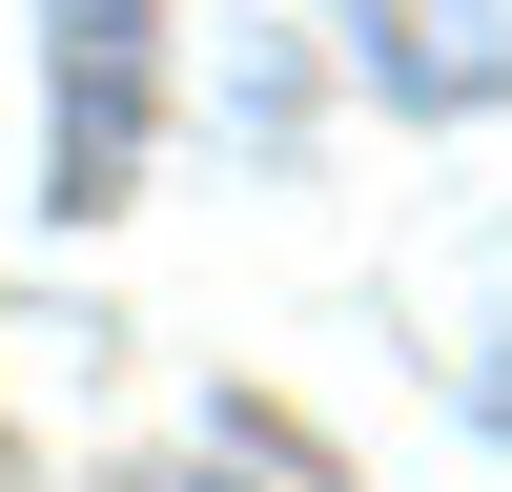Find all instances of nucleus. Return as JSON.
Here are the masks:
<instances>
[{
  "mask_svg": "<svg viewBox=\"0 0 512 492\" xmlns=\"http://www.w3.org/2000/svg\"><path fill=\"white\" fill-rule=\"evenodd\" d=\"M144 0H62V205H123V164H144Z\"/></svg>",
  "mask_w": 512,
  "mask_h": 492,
  "instance_id": "obj_1",
  "label": "nucleus"
},
{
  "mask_svg": "<svg viewBox=\"0 0 512 492\" xmlns=\"http://www.w3.org/2000/svg\"><path fill=\"white\" fill-rule=\"evenodd\" d=\"M123 492H328V472L267 451V431H205V451H164V472H123Z\"/></svg>",
  "mask_w": 512,
  "mask_h": 492,
  "instance_id": "obj_2",
  "label": "nucleus"
},
{
  "mask_svg": "<svg viewBox=\"0 0 512 492\" xmlns=\"http://www.w3.org/2000/svg\"><path fill=\"white\" fill-rule=\"evenodd\" d=\"M0 492H21V451H0Z\"/></svg>",
  "mask_w": 512,
  "mask_h": 492,
  "instance_id": "obj_3",
  "label": "nucleus"
}]
</instances>
